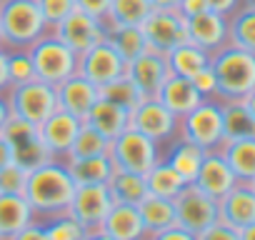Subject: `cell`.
Returning <instances> with one entry per match:
<instances>
[{
  "instance_id": "obj_1",
  "label": "cell",
  "mask_w": 255,
  "mask_h": 240,
  "mask_svg": "<svg viewBox=\"0 0 255 240\" xmlns=\"http://www.w3.org/2000/svg\"><path fill=\"white\" fill-rule=\"evenodd\" d=\"M75 188L78 185H75L65 160H48V163L28 170L23 195L30 203L35 220H48V218L68 213Z\"/></svg>"
},
{
  "instance_id": "obj_2",
  "label": "cell",
  "mask_w": 255,
  "mask_h": 240,
  "mask_svg": "<svg viewBox=\"0 0 255 240\" xmlns=\"http://www.w3.org/2000/svg\"><path fill=\"white\" fill-rule=\"evenodd\" d=\"M210 68L215 73V100H243L250 90H255V53H248L235 45H225L210 55Z\"/></svg>"
},
{
  "instance_id": "obj_3",
  "label": "cell",
  "mask_w": 255,
  "mask_h": 240,
  "mask_svg": "<svg viewBox=\"0 0 255 240\" xmlns=\"http://www.w3.org/2000/svg\"><path fill=\"white\" fill-rule=\"evenodd\" d=\"M50 28L35 0H5L0 5V38L5 50L30 48Z\"/></svg>"
},
{
  "instance_id": "obj_4",
  "label": "cell",
  "mask_w": 255,
  "mask_h": 240,
  "mask_svg": "<svg viewBox=\"0 0 255 240\" xmlns=\"http://www.w3.org/2000/svg\"><path fill=\"white\" fill-rule=\"evenodd\" d=\"M33 65H35V75L43 83L50 85H60L63 80H68L70 75L78 73V53L73 48H68L53 30L40 35L30 48H28Z\"/></svg>"
},
{
  "instance_id": "obj_5",
  "label": "cell",
  "mask_w": 255,
  "mask_h": 240,
  "mask_svg": "<svg viewBox=\"0 0 255 240\" xmlns=\"http://www.w3.org/2000/svg\"><path fill=\"white\" fill-rule=\"evenodd\" d=\"M10 113L15 118H23L33 125H40L45 118H50L60 105H58V90L50 83L43 80H30L23 85H10L5 90Z\"/></svg>"
},
{
  "instance_id": "obj_6",
  "label": "cell",
  "mask_w": 255,
  "mask_h": 240,
  "mask_svg": "<svg viewBox=\"0 0 255 240\" xmlns=\"http://www.w3.org/2000/svg\"><path fill=\"white\" fill-rule=\"evenodd\" d=\"M108 155L118 170L145 175L160 160V145L153 143L148 135L138 133L135 128H128L115 140H110Z\"/></svg>"
},
{
  "instance_id": "obj_7",
  "label": "cell",
  "mask_w": 255,
  "mask_h": 240,
  "mask_svg": "<svg viewBox=\"0 0 255 240\" xmlns=\"http://www.w3.org/2000/svg\"><path fill=\"white\" fill-rule=\"evenodd\" d=\"M180 138L200 145L208 150H220L225 143L223 135V110L218 100H203L198 108H193L188 115L180 118Z\"/></svg>"
},
{
  "instance_id": "obj_8",
  "label": "cell",
  "mask_w": 255,
  "mask_h": 240,
  "mask_svg": "<svg viewBox=\"0 0 255 240\" xmlns=\"http://www.w3.org/2000/svg\"><path fill=\"white\" fill-rule=\"evenodd\" d=\"M0 133H3V138L10 145V153H13V163L15 165H20L25 170H33V168L53 160L50 153H48V148H45V143H43V138H40L38 125L28 123V120L10 115V120L5 123V128L0 130Z\"/></svg>"
},
{
  "instance_id": "obj_9",
  "label": "cell",
  "mask_w": 255,
  "mask_h": 240,
  "mask_svg": "<svg viewBox=\"0 0 255 240\" xmlns=\"http://www.w3.org/2000/svg\"><path fill=\"white\" fill-rule=\"evenodd\" d=\"M130 128L148 135L158 145H170L180 138V118H175L158 98H145L130 113Z\"/></svg>"
},
{
  "instance_id": "obj_10",
  "label": "cell",
  "mask_w": 255,
  "mask_h": 240,
  "mask_svg": "<svg viewBox=\"0 0 255 240\" xmlns=\"http://www.w3.org/2000/svg\"><path fill=\"white\" fill-rule=\"evenodd\" d=\"M173 205H175L178 225L195 235L218 220V200L210 198L205 190H200L195 183H188L173 198Z\"/></svg>"
},
{
  "instance_id": "obj_11",
  "label": "cell",
  "mask_w": 255,
  "mask_h": 240,
  "mask_svg": "<svg viewBox=\"0 0 255 240\" xmlns=\"http://www.w3.org/2000/svg\"><path fill=\"white\" fill-rule=\"evenodd\" d=\"M140 28H143L148 50L160 53V55H168L173 48L188 40L185 18L178 10H153Z\"/></svg>"
},
{
  "instance_id": "obj_12",
  "label": "cell",
  "mask_w": 255,
  "mask_h": 240,
  "mask_svg": "<svg viewBox=\"0 0 255 240\" xmlns=\"http://www.w3.org/2000/svg\"><path fill=\"white\" fill-rule=\"evenodd\" d=\"M125 65L128 63L118 55V50L108 40H103V43H98L78 55V73L98 88L125 75Z\"/></svg>"
},
{
  "instance_id": "obj_13",
  "label": "cell",
  "mask_w": 255,
  "mask_h": 240,
  "mask_svg": "<svg viewBox=\"0 0 255 240\" xmlns=\"http://www.w3.org/2000/svg\"><path fill=\"white\" fill-rule=\"evenodd\" d=\"M80 128H83V120L63 108H58L50 118H45L38 125L40 138H43L53 160H68V153H70Z\"/></svg>"
},
{
  "instance_id": "obj_14",
  "label": "cell",
  "mask_w": 255,
  "mask_h": 240,
  "mask_svg": "<svg viewBox=\"0 0 255 240\" xmlns=\"http://www.w3.org/2000/svg\"><path fill=\"white\" fill-rule=\"evenodd\" d=\"M110 208H113V195L108 185H78L68 213L85 230H98Z\"/></svg>"
},
{
  "instance_id": "obj_15",
  "label": "cell",
  "mask_w": 255,
  "mask_h": 240,
  "mask_svg": "<svg viewBox=\"0 0 255 240\" xmlns=\"http://www.w3.org/2000/svg\"><path fill=\"white\" fill-rule=\"evenodd\" d=\"M53 33H55L68 48H73V50L80 55V53H85L88 48L103 43L105 35H108V28H105L103 20H95V18L80 13V10H73L65 20H60V23L53 28Z\"/></svg>"
},
{
  "instance_id": "obj_16",
  "label": "cell",
  "mask_w": 255,
  "mask_h": 240,
  "mask_svg": "<svg viewBox=\"0 0 255 240\" xmlns=\"http://www.w3.org/2000/svg\"><path fill=\"white\" fill-rule=\"evenodd\" d=\"M185 28H188V40L203 48L208 55L228 45V15H220L215 10H203L193 18H185Z\"/></svg>"
},
{
  "instance_id": "obj_17",
  "label": "cell",
  "mask_w": 255,
  "mask_h": 240,
  "mask_svg": "<svg viewBox=\"0 0 255 240\" xmlns=\"http://www.w3.org/2000/svg\"><path fill=\"white\" fill-rule=\"evenodd\" d=\"M125 75L135 83V88L143 93V98H155L160 85L165 83V78L170 75V70H168L165 55L145 50L143 55H138L135 60L125 65Z\"/></svg>"
},
{
  "instance_id": "obj_18",
  "label": "cell",
  "mask_w": 255,
  "mask_h": 240,
  "mask_svg": "<svg viewBox=\"0 0 255 240\" xmlns=\"http://www.w3.org/2000/svg\"><path fill=\"white\" fill-rule=\"evenodd\" d=\"M193 183H195L200 190H205L210 198L220 200V198H223L228 190H233L240 180L235 178V173L230 170V165H228V160L223 158L220 150H208Z\"/></svg>"
},
{
  "instance_id": "obj_19",
  "label": "cell",
  "mask_w": 255,
  "mask_h": 240,
  "mask_svg": "<svg viewBox=\"0 0 255 240\" xmlns=\"http://www.w3.org/2000/svg\"><path fill=\"white\" fill-rule=\"evenodd\" d=\"M218 220L238 230L255 223V190L250 188V183H238L218 200Z\"/></svg>"
},
{
  "instance_id": "obj_20",
  "label": "cell",
  "mask_w": 255,
  "mask_h": 240,
  "mask_svg": "<svg viewBox=\"0 0 255 240\" xmlns=\"http://www.w3.org/2000/svg\"><path fill=\"white\" fill-rule=\"evenodd\" d=\"M58 90V105L68 113H73L75 118H85L90 113V108L98 103L100 90L98 85H93L88 78H83L80 73L70 75L68 80H63L60 85H55Z\"/></svg>"
},
{
  "instance_id": "obj_21",
  "label": "cell",
  "mask_w": 255,
  "mask_h": 240,
  "mask_svg": "<svg viewBox=\"0 0 255 240\" xmlns=\"http://www.w3.org/2000/svg\"><path fill=\"white\" fill-rule=\"evenodd\" d=\"M100 230L108 233L113 240H145V228L138 205H128V203H113Z\"/></svg>"
},
{
  "instance_id": "obj_22",
  "label": "cell",
  "mask_w": 255,
  "mask_h": 240,
  "mask_svg": "<svg viewBox=\"0 0 255 240\" xmlns=\"http://www.w3.org/2000/svg\"><path fill=\"white\" fill-rule=\"evenodd\" d=\"M155 98H158L175 118L188 115L193 108H198V105L205 100V98L195 90V85L190 83V78H180V75H168Z\"/></svg>"
},
{
  "instance_id": "obj_23",
  "label": "cell",
  "mask_w": 255,
  "mask_h": 240,
  "mask_svg": "<svg viewBox=\"0 0 255 240\" xmlns=\"http://www.w3.org/2000/svg\"><path fill=\"white\" fill-rule=\"evenodd\" d=\"M83 123H88L90 128H95L100 135H105L108 140H115L123 130L130 128V113L123 110L120 105L98 98V103L90 108V113L83 118Z\"/></svg>"
},
{
  "instance_id": "obj_24",
  "label": "cell",
  "mask_w": 255,
  "mask_h": 240,
  "mask_svg": "<svg viewBox=\"0 0 255 240\" xmlns=\"http://www.w3.org/2000/svg\"><path fill=\"white\" fill-rule=\"evenodd\" d=\"M30 223H35V213L23 193H0V238L8 240Z\"/></svg>"
},
{
  "instance_id": "obj_25",
  "label": "cell",
  "mask_w": 255,
  "mask_h": 240,
  "mask_svg": "<svg viewBox=\"0 0 255 240\" xmlns=\"http://www.w3.org/2000/svg\"><path fill=\"white\" fill-rule=\"evenodd\" d=\"M138 213H140V220H143V228H145V238H153V235L178 225L175 205H173V200H165V198L145 195L138 203Z\"/></svg>"
},
{
  "instance_id": "obj_26",
  "label": "cell",
  "mask_w": 255,
  "mask_h": 240,
  "mask_svg": "<svg viewBox=\"0 0 255 240\" xmlns=\"http://www.w3.org/2000/svg\"><path fill=\"white\" fill-rule=\"evenodd\" d=\"M223 158L228 160L230 170L240 183L255 180V138H238V140H225L220 145Z\"/></svg>"
},
{
  "instance_id": "obj_27",
  "label": "cell",
  "mask_w": 255,
  "mask_h": 240,
  "mask_svg": "<svg viewBox=\"0 0 255 240\" xmlns=\"http://www.w3.org/2000/svg\"><path fill=\"white\" fill-rule=\"evenodd\" d=\"M75 185H108L115 165L110 155H93V158H78V160H65Z\"/></svg>"
},
{
  "instance_id": "obj_28",
  "label": "cell",
  "mask_w": 255,
  "mask_h": 240,
  "mask_svg": "<svg viewBox=\"0 0 255 240\" xmlns=\"http://www.w3.org/2000/svg\"><path fill=\"white\" fill-rule=\"evenodd\" d=\"M203 158H205V150L200 145H195V143H190L185 138H175L170 143V148H168V158L165 160L170 163V168L185 183H193L198 170H200V165H203Z\"/></svg>"
},
{
  "instance_id": "obj_29",
  "label": "cell",
  "mask_w": 255,
  "mask_h": 240,
  "mask_svg": "<svg viewBox=\"0 0 255 240\" xmlns=\"http://www.w3.org/2000/svg\"><path fill=\"white\" fill-rule=\"evenodd\" d=\"M165 60H168L170 75H180V78H193L198 70H203L205 65H210V55L203 48L193 45L190 40H185L178 48H173L165 55Z\"/></svg>"
},
{
  "instance_id": "obj_30",
  "label": "cell",
  "mask_w": 255,
  "mask_h": 240,
  "mask_svg": "<svg viewBox=\"0 0 255 240\" xmlns=\"http://www.w3.org/2000/svg\"><path fill=\"white\" fill-rule=\"evenodd\" d=\"M223 110V135L225 140H238V138H255V120L250 110L245 108L243 100H228L220 103Z\"/></svg>"
},
{
  "instance_id": "obj_31",
  "label": "cell",
  "mask_w": 255,
  "mask_h": 240,
  "mask_svg": "<svg viewBox=\"0 0 255 240\" xmlns=\"http://www.w3.org/2000/svg\"><path fill=\"white\" fill-rule=\"evenodd\" d=\"M145 185H148V195L173 200L188 183L170 168V163H168L165 158H160V160L145 173Z\"/></svg>"
},
{
  "instance_id": "obj_32",
  "label": "cell",
  "mask_w": 255,
  "mask_h": 240,
  "mask_svg": "<svg viewBox=\"0 0 255 240\" xmlns=\"http://www.w3.org/2000/svg\"><path fill=\"white\" fill-rule=\"evenodd\" d=\"M150 13H153L150 0H113L105 18V28H120V25L140 28Z\"/></svg>"
},
{
  "instance_id": "obj_33",
  "label": "cell",
  "mask_w": 255,
  "mask_h": 240,
  "mask_svg": "<svg viewBox=\"0 0 255 240\" xmlns=\"http://www.w3.org/2000/svg\"><path fill=\"white\" fill-rule=\"evenodd\" d=\"M108 190L113 195V203H128V205H138L145 195H148V185H145V175L138 173H128V170H118L113 173Z\"/></svg>"
},
{
  "instance_id": "obj_34",
  "label": "cell",
  "mask_w": 255,
  "mask_h": 240,
  "mask_svg": "<svg viewBox=\"0 0 255 240\" xmlns=\"http://www.w3.org/2000/svg\"><path fill=\"white\" fill-rule=\"evenodd\" d=\"M228 43L255 53V8L240 5L233 15H228Z\"/></svg>"
},
{
  "instance_id": "obj_35",
  "label": "cell",
  "mask_w": 255,
  "mask_h": 240,
  "mask_svg": "<svg viewBox=\"0 0 255 240\" xmlns=\"http://www.w3.org/2000/svg\"><path fill=\"white\" fill-rule=\"evenodd\" d=\"M105 40L118 50V55L130 63L135 60L138 55H143L148 50V43H145V35H143V28H135V25H120V28H108V35Z\"/></svg>"
},
{
  "instance_id": "obj_36",
  "label": "cell",
  "mask_w": 255,
  "mask_h": 240,
  "mask_svg": "<svg viewBox=\"0 0 255 240\" xmlns=\"http://www.w3.org/2000/svg\"><path fill=\"white\" fill-rule=\"evenodd\" d=\"M98 90H100V98H103V100H110V103L120 105V108L128 110V113H133V110L145 100L143 93L135 88V83L128 78V75H120V78H115V80L100 85Z\"/></svg>"
},
{
  "instance_id": "obj_37",
  "label": "cell",
  "mask_w": 255,
  "mask_h": 240,
  "mask_svg": "<svg viewBox=\"0 0 255 240\" xmlns=\"http://www.w3.org/2000/svg\"><path fill=\"white\" fill-rule=\"evenodd\" d=\"M110 150V140L105 135H100L95 128H90L88 123H83V128L78 130V138L68 153V160H78V158H93V155H108Z\"/></svg>"
},
{
  "instance_id": "obj_38",
  "label": "cell",
  "mask_w": 255,
  "mask_h": 240,
  "mask_svg": "<svg viewBox=\"0 0 255 240\" xmlns=\"http://www.w3.org/2000/svg\"><path fill=\"white\" fill-rule=\"evenodd\" d=\"M38 223H43L48 240H83L88 233L70 213H63V215H55L48 220H38Z\"/></svg>"
},
{
  "instance_id": "obj_39",
  "label": "cell",
  "mask_w": 255,
  "mask_h": 240,
  "mask_svg": "<svg viewBox=\"0 0 255 240\" xmlns=\"http://www.w3.org/2000/svg\"><path fill=\"white\" fill-rule=\"evenodd\" d=\"M35 65L33 58L28 53V48H18V50H8V80L10 85H23L35 80Z\"/></svg>"
},
{
  "instance_id": "obj_40",
  "label": "cell",
  "mask_w": 255,
  "mask_h": 240,
  "mask_svg": "<svg viewBox=\"0 0 255 240\" xmlns=\"http://www.w3.org/2000/svg\"><path fill=\"white\" fill-rule=\"evenodd\" d=\"M35 3H38V8H40L50 30L75 10V0H35Z\"/></svg>"
},
{
  "instance_id": "obj_41",
  "label": "cell",
  "mask_w": 255,
  "mask_h": 240,
  "mask_svg": "<svg viewBox=\"0 0 255 240\" xmlns=\"http://www.w3.org/2000/svg\"><path fill=\"white\" fill-rule=\"evenodd\" d=\"M28 180V170L10 163L8 168L0 170V193H23Z\"/></svg>"
},
{
  "instance_id": "obj_42",
  "label": "cell",
  "mask_w": 255,
  "mask_h": 240,
  "mask_svg": "<svg viewBox=\"0 0 255 240\" xmlns=\"http://www.w3.org/2000/svg\"><path fill=\"white\" fill-rule=\"evenodd\" d=\"M195 240H240V230L228 225V223H223V220H215L213 225L200 230L195 235Z\"/></svg>"
},
{
  "instance_id": "obj_43",
  "label": "cell",
  "mask_w": 255,
  "mask_h": 240,
  "mask_svg": "<svg viewBox=\"0 0 255 240\" xmlns=\"http://www.w3.org/2000/svg\"><path fill=\"white\" fill-rule=\"evenodd\" d=\"M190 83L195 85V90L205 98V100H215V90H218V83H215V73H213V68L210 65H205L203 70H198L193 78H190Z\"/></svg>"
},
{
  "instance_id": "obj_44",
  "label": "cell",
  "mask_w": 255,
  "mask_h": 240,
  "mask_svg": "<svg viewBox=\"0 0 255 240\" xmlns=\"http://www.w3.org/2000/svg\"><path fill=\"white\" fill-rule=\"evenodd\" d=\"M110 3L113 0H75V10L95 18V20H103L108 18V10H110Z\"/></svg>"
},
{
  "instance_id": "obj_45",
  "label": "cell",
  "mask_w": 255,
  "mask_h": 240,
  "mask_svg": "<svg viewBox=\"0 0 255 240\" xmlns=\"http://www.w3.org/2000/svg\"><path fill=\"white\" fill-rule=\"evenodd\" d=\"M8 240H48V235H45V228H43V223H30V225H25L23 230H18L13 238H8Z\"/></svg>"
},
{
  "instance_id": "obj_46",
  "label": "cell",
  "mask_w": 255,
  "mask_h": 240,
  "mask_svg": "<svg viewBox=\"0 0 255 240\" xmlns=\"http://www.w3.org/2000/svg\"><path fill=\"white\" fill-rule=\"evenodd\" d=\"M148 240H195V233H190L180 225H173V228H168V230H163V233H158Z\"/></svg>"
},
{
  "instance_id": "obj_47",
  "label": "cell",
  "mask_w": 255,
  "mask_h": 240,
  "mask_svg": "<svg viewBox=\"0 0 255 240\" xmlns=\"http://www.w3.org/2000/svg\"><path fill=\"white\" fill-rule=\"evenodd\" d=\"M203 10H210L208 8V0H180V5H178V13L183 18H193Z\"/></svg>"
},
{
  "instance_id": "obj_48",
  "label": "cell",
  "mask_w": 255,
  "mask_h": 240,
  "mask_svg": "<svg viewBox=\"0 0 255 240\" xmlns=\"http://www.w3.org/2000/svg\"><path fill=\"white\" fill-rule=\"evenodd\" d=\"M243 5V0H208V8L220 15H233Z\"/></svg>"
},
{
  "instance_id": "obj_49",
  "label": "cell",
  "mask_w": 255,
  "mask_h": 240,
  "mask_svg": "<svg viewBox=\"0 0 255 240\" xmlns=\"http://www.w3.org/2000/svg\"><path fill=\"white\" fill-rule=\"evenodd\" d=\"M10 88V80H8V50L0 48V93H5Z\"/></svg>"
},
{
  "instance_id": "obj_50",
  "label": "cell",
  "mask_w": 255,
  "mask_h": 240,
  "mask_svg": "<svg viewBox=\"0 0 255 240\" xmlns=\"http://www.w3.org/2000/svg\"><path fill=\"white\" fill-rule=\"evenodd\" d=\"M13 163V153H10V145H8V140L3 138V133H0V170L3 168H8Z\"/></svg>"
},
{
  "instance_id": "obj_51",
  "label": "cell",
  "mask_w": 255,
  "mask_h": 240,
  "mask_svg": "<svg viewBox=\"0 0 255 240\" xmlns=\"http://www.w3.org/2000/svg\"><path fill=\"white\" fill-rule=\"evenodd\" d=\"M10 105H8V98H5V93H0V130L5 128V123L10 120Z\"/></svg>"
},
{
  "instance_id": "obj_52",
  "label": "cell",
  "mask_w": 255,
  "mask_h": 240,
  "mask_svg": "<svg viewBox=\"0 0 255 240\" xmlns=\"http://www.w3.org/2000/svg\"><path fill=\"white\" fill-rule=\"evenodd\" d=\"M153 10H178L180 0H150Z\"/></svg>"
},
{
  "instance_id": "obj_53",
  "label": "cell",
  "mask_w": 255,
  "mask_h": 240,
  "mask_svg": "<svg viewBox=\"0 0 255 240\" xmlns=\"http://www.w3.org/2000/svg\"><path fill=\"white\" fill-rule=\"evenodd\" d=\"M83 240H113V238H110L108 233H103V230L98 228V230H88Z\"/></svg>"
},
{
  "instance_id": "obj_54",
  "label": "cell",
  "mask_w": 255,
  "mask_h": 240,
  "mask_svg": "<svg viewBox=\"0 0 255 240\" xmlns=\"http://www.w3.org/2000/svg\"><path fill=\"white\" fill-rule=\"evenodd\" d=\"M240 240H255V223L240 228Z\"/></svg>"
},
{
  "instance_id": "obj_55",
  "label": "cell",
  "mask_w": 255,
  "mask_h": 240,
  "mask_svg": "<svg viewBox=\"0 0 255 240\" xmlns=\"http://www.w3.org/2000/svg\"><path fill=\"white\" fill-rule=\"evenodd\" d=\"M243 103H245V108L250 110V115H253V120H255V90H250V93L243 98Z\"/></svg>"
},
{
  "instance_id": "obj_56",
  "label": "cell",
  "mask_w": 255,
  "mask_h": 240,
  "mask_svg": "<svg viewBox=\"0 0 255 240\" xmlns=\"http://www.w3.org/2000/svg\"><path fill=\"white\" fill-rule=\"evenodd\" d=\"M243 5H253L255 8V0H243Z\"/></svg>"
},
{
  "instance_id": "obj_57",
  "label": "cell",
  "mask_w": 255,
  "mask_h": 240,
  "mask_svg": "<svg viewBox=\"0 0 255 240\" xmlns=\"http://www.w3.org/2000/svg\"><path fill=\"white\" fill-rule=\"evenodd\" d=\"M250 188H253V190H255V180H250Z\"/></svg>"
},
{
  "instance_id": "obj_58",
  "label": "cell",
  "mask_w": 255,
  "mask_h": 240,
  "mask_svg": "<svg viewBox=\"0 0 255 240\" xmlns=\"http://www.w3.org/2000/svg\"><path fill=\"white\" fill-rule=\"evenodd\" d=\"M0 48H3V38H0Z\"/></svg>"
},
{
  "instance_id": "obj_59",
  "label": "cell",
  "mask_w": 255,
  "mask_h": 240,
  "mask_svg": "<svg viewBox=\"0 0 255 240\" xmlns=\"http://www.w3.org/2000/svg\"><path fill=\"white\" fill-rule=\"evenodd\" d=\"M3 3H5V0H0V5H3Z\"/></svg>"
},
{
  "instance_id": "obj_60",
  "label": "cell",
  "mask_w": 255,
  "mask_h": 240,
  "mask_svg": "<svg viewBox=\"0 0 255 240\" xmlns=\"http://www.w3.org/2000/svg\"><path fill=\"white\" fill-rule=\"evenodd\" d=\"M0 240H3V238H0Z\"/></svg>"
},
{
  "instance_id": "obj_61",
  "label": "cell",
  "mask_w": 255,
  "mask_h": 240,
  "mask_svg": "<svg viewBox=\"0 0 255 240\" xmlns=\"http://www.w3.org/2000/svg\"><path fill=\"white\" fill-rule=\"evenodd\" d=\"M145 240H148V238H145Z\"/></svg>"
}]
</instances>
